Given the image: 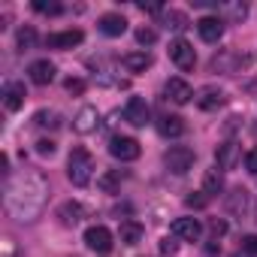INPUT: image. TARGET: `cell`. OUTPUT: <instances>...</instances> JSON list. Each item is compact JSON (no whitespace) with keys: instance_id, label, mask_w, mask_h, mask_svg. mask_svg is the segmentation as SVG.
<instances>
[{"instance_id":"obj_1","label":"cell","mask_w":257,"mask_h":257,"mask_svg":"<svg viewBox=\"0 0 257 257\" xmlns=\"http://www.w3.org/2000/svg\"><path fill=\"white\" fill-rule=\"evenodd\" d=\"M46 194H49V188H46L43 176H25L22 182H16L7 191V209L19 221H34L46 206Z\"/></svg>"},{"instance_id":"obj_2","label":"cell","mask_w":257,"mask_h":257,"mask_svg":"<svg viewBox=\"0 0 257 257\" xmlns=\"http://www.w3.org/2000/svg\"><path fill=\"white\" fill-rule=\"evenodd\" d=\"M67 176L76 188H85L94 176V158L88 149H73L70 152V161H67Z\"/></svg>"},{"instance_id":"obj_3","label":"cell","mask_w":257,"mask_h":257,"mask_svg":"<svg viewBox=\"0 0 257 257\" xmlns=\"http://www.w3.org/2000/svg\"><path fill=\"white\" fill-rule=\"evenodd\" d=\"M164 164H167V170H170V173L185 176V173L194 167V152H191L188 146H173V149L164 155Z\"/></svg>"},{"instance_id":"obj_4","label":"cell","mask_w":257,"mask_h":257,"mask_svg":"<svg viewBox=\"0 0 257 257\" xmlns=\"http://www.w3.org/2000/svg\"><path fill=\"white\" fill-rule=\"evenodd\" d=\"M170 61L179 67V70H194L197 64V52L188 40H173L170 43Z\"/></svg>"},{"instance_id":"obj_5","label":"cell","mask_w":257,"mask_h":257,"mask_svg":"<svg viewBox=\"0 0 257 257\" xmlns=\"http://www.w3.org/2000/svg\"><path fill=\"white\" fill-rule=\"evenodd\" d=\"M85 245H88L91 251H97V254H109V251H112V230L103 227V224L88 227V230H85Z\"/></svg>"},{"instance_id":"obj_6","label":"cell","mask_w":257,"mask_h":257,"mask_svg":"<svg viewBox=\"0 0 257 257\" xmlns=\"http://www.w3.org/2000/svg\"><path fill=\"white\" fill-rule=\"evenodd\" d=\"M140 152L143 149L134 137H112V143H109V155L118 158V161H137Z\"/></svg>"},{"instance_id":"obj_7","label":"cell","mask_w":257,"mask_h":257,"mask_svg":"<svg viewBox=\"0 0 257 257\" xmlns=\"http://www.w3.org/2000/svg\"><path fill=\"white\" fill-rule=\"evenodd\" d=\"M124 121L134 124V127H146L149 124V103L143 97H131L124 106Z\"/></svg>"},{"instance_id":"obj_8","label":"cell","mask_w":257,"mask_h":257,"mask_svg":"<svg viewBox=\"0 0 257 257\" xmlns=\"http://www.w3.org/2000/svg\"><path fill=\"white\" fill-rule=\"evenodd\" d=\"M170 230H173L176 239H185V242H197L203 236V224L197 218H176Z\"/></svg>"},{"instance_id":"obj_9","label":"cell","mask_w":257,"mask_h":257,"mask_svg":"<svg viewBox=\"0 0 257 257\" xmlns=\"http://www.w3.org/2000/svg\"><path fill=\"white\" fill-rule=\"evenodd\" d=\"M224 91L221 88H215V85H206V88H200L197 91V97H194V103L203 109V112H212V109H218V106H224Z\"/></svg>"},{"instance_id":"obj_10","label":"cell","mask_w":257,"mask_h":257,"mask_svg":"<svg viewBox=\"0 0 257 257\" xmlns=\"http://www.w3.org/2000/svg\"><path fill=\"white\" fill-rule=\"evenodd\" d=\"M197 34H200L206 43H218V40L224 37V22H221L218 16H203V19L197 22Z\"/></svg>"},{"instance_id":"obj_11","label":"cell","mask_w":257,"mask_h":257,"mask_svg":"<svg viewBox=\"0 0 257 257\" xmlns=\"http://www.w3.org/2000/svg\"><path fill=\"white\" fill-rule=\"evenodd\" d=\"M164 94L173 100V103H179V106H185V103H191L197 94H194V88L185 82V79H170L167 82V88H164Z\"/></svg>"},{"instance_id":"obj_12","label":"cell","mask_w":257,"mask_h":257,"mask_svg":"<svg viewBox=\"0 0 257 257\" xmlns=\"http://www.w3.org/2000/svg\"><path fill=\"white\" fill-rule=\"evenodd\" d=\"M85 40V34L76 28V31H61V34H49L46 37V46L49 49H73V46H79Z\"/></svg>"},{"instance_id":"obj_13","label":"cell","mask_w":257,"mask_h":257,"mask_svg":"<svg viewBox=\"0 0 257 257\" xmlns=\"http://www.w3.org/2000/svg\"><path fill=\"white\" fill-rule=\"evenodd\" d=\"M28 76L34 85H52L55 82V64L52 61H34L28 67Z\"/></svg>"},{"instance_id":"obj_14","label":"cell","mask_w":257,"mask_h":257,"mask_svg":"<svg viewBox=\"0 0 257 257\" xmlns=\"http://www.w3.org/2000/svg\"><path fill=\"white\" fill-rule=\"evenodd\" d=\"M25 85L22 82H7L4 85V106L10 109V112H19L22 106H25Z\"/></svg>"},{"instance_id":"obj_15","label":"cell","mask_w":257,"mask_h":257,"mask_svg":"<svg viewBox=\"0 0 257 257\" xmlns=\"http://www.w3.org/2000/svg\"><path fill=\"white\" fill-rule=\"evenodd\" d=\"M121 67L127 73H146L152 67V55L149 52H131V55H124L121 58Z\"/></svg>"},{"instance_id":"obj_16","label":"cell","mask_w":257,"mask_h":257,"mask_svg":"<svg viewBox=\"0 0 257 257\" xmlns=\"http://www.w3.org/2000/svg\"><path fill=\"white\" fill-rule=\"evenodd\" d=\"M100 31L106 37H121L127 31V19L118 16V13H106V16H100Z\"/></svg>"},{"instance_id":"obj_17","label":"cell","mask_w":257,"mask_h":257,"mask_svg":"<svg viewBox=\"0 0 257 257\" xmlns=\"http://www.w3.org/2000/svg\"><path fill=\"white\" fill-rule=\"evenodd\" d=\"M97 109L94 106H85V109H79V115H76V121H73V127H76V134H91V131H97Z\"/></svg>"},{"instance_id":"obj_18","label":"cell","mask_w":257,"mask_h":257,"mask_svg":"<svg viewBox=\"0 0 257 257\" xmlns=\"http://www.w3.org/2000/svg\"><path fill=\"white\" fill-rule=\"evenodd\" d=\"M118 236H121L124 245H140L143 236H146V230H143V224H137V221H121Z\"/></svg>"},{"instance_id":"obj_19","label":"cell","mask_w":257,"mask_h":257,"mask_svg":"<svg viewBox=\"0 0 257 257\" xmlns=\"http://www.w3.org/2000/svg\"><path fill=\"white\" fill-rule=\"evenodd\" d=\"M215 161H218L221 170H233L236 161H239V146H236V143H224V146H218Z\"/></svg>"},{"instance_id":"obj_20","label":"cell","mask_w":257,"mask_h":257,"mask_svg":"<svg viewBox=\"0 0 257 257\" xmlns=\"http://www.w3.org/2000/svg\"><path fill=\"white\" fill-rule=\"evenodd\" d=\"M58 218H61L64 227H76V224L85 218V209H82L79 203H64V206L58 209Z\"/></svg>"},{"instance_id":"obj_21","label":"cell","mask_w":257,"mask_h":257,"mask_svg":"<svg viewBox=\"0 0 257 257\" xmlns=\"http://www.w3.org/2000/svg\"><path fill=\"white\" fill-rule=\"evenodd\" d=\"M221 191H224V176H221L218 167H215V170H209V173L203 176V194L212 200V197H218Z\"/></svg>"},{"instance_id":"obj_22","label":"cell","mask_w":257,"mask_h":257,"mask_svg":"<svg viewBox=\"0 0 257 257\" xmlns=\"http://www.w3.org/2000/svg\"><path fill=\"white\" fill-rule=\"evenodd\" d=\"M158 131H161L164 137H182V134H185V121H182L179 115H164V118L158 121Z\"/></svg>"},{"instance_id":"obj_23","label":"cell","mask_w":257,"mask_h":257,"mask_svg":"<svg viewBox=\"0 0 257 257\" xmlns=\"http://www.w3.org/2000/svg\"><path fill=\"white\" fill-rule=\"evenodd\" d=\"M164 28L167 31H185L188 28V16L179 10H164Z\"/></svg>"},{"instance_id":"obj_24","label":"cell","mask_w":257,"mask_h":257,"mask_svg":"<svg viewBox=\"0 0 257 257\" xmlns=\"http://www.w3.org/2000/svg\"><path fill=\"white\" fill-rule=\"evenodd\" d=\"M16 46H19V52H28V49H34V46H37V31H34L31 25L19 28V34H16Z\"/></svg>"},{"instance_id":"obj_25","label":"cell","mask_w":257,"mask_h":257,"mask_svg":"<svg viewBox=\"0 0 257 257\" xmlns=\"http://www.w3.org/2000/svg\"><path fill=\"white\" fill-rule=\"evenodd\" d=\"M227 209H230V212H245V209H248V191H245V188H236V191L227 197Z\"/></svg>"},{"instance_id":"obj_26","label":"cell","mask_w":257,"mask_h":257,"mask_svg":"<svg viewBox=\"0 0 257 257\" xmlns=\"http://www.w3.org/2000/svg\"><path fill=\"white\" fill-rule=\"evenodd\" d=\"M34 10L43 13V16H61L64 7L58 4V0H34Z\"/></svg>"},{"instance_id":"obj_27","label":"cell","mask_w":257,"mask_h":257,"mask_svg":"<svg viewBox=\"0 0 257 257\" xmlns=\"http://www.w3.org/2000/svg\"><path fill=\"white\" fill-rule=\"evenodd\" d=\"M34 121H37L40 127H58V124H61L58 112H49V109H40V112L34 115Z\"/></svg>"},{"instance_id":"obj_28","label":"cell","mask_w":257,"mask_h":257,"mask_svg":"<svg viewBox=\"0 0 257 257\" xmlns=\"http://www.w3.org/2000/svg\"><path fill=\"white\" fill-rule=\"evenodd\" d=\"M155 40H158V34H155L152 28H140V31H137V43H140V46H155Z\"/></svg>"},{"instance_id":"obj_29","label":"cell","mask_w":257,"mask_h":257,"mask_svg":"<svg viewBox=\"0 0 257 257\" xmlns=\"http://www.w3.org/2000/svg\"><path fill=\"white\" fill-rule=\"evenodd\" d=\"M185 203H188L191 209H206V206H209V197H206L203 191H197V194H191V197H188Z\"/></svg>"},{"instance_id":"obj_30","label":"cell","mask_w":257,"mask_h":257,"mask_svg":"<svg viewBox=\"0 0 257 257\" xmlns=\"http://www.w3.org/2000/svg\"><path fill=\"white\" fill-rule=\"evenodd\" d=\"M242 251L257 257V236H242Z\"/></svg>"},{"instance_id":"obj_31","label":"cell","mask_w":257,"mask_h":257,"mask_svg":"<svg viewBox=\"0 0 257 257\" xmlns=\"http://www.w3.org/2000/svg\"><path fill=\"white\" fill-rule=\"evenodd\" d=\"M64 88H67L70 94H82V91H85V82H82V79H73V76H70V79L64 82Z\"/></svg>"},{"instance_id":"obj_32","label":"cell","mask_w":257,"mask_h":257,"mask_svg":"<svg viewBox=\"0 0 257 257\" xmlns=\"http://www.w3.org/2000/svg\"><path fill=\"white\" fill-rule=\"evenodd\" d=\"M176 251H179V242H176V239H164V242H161V254L170 257V254H176Z\"/></svg>"},{"instance_id":"obj_33","label":"cell","mask_w":257,"mask_h":257,"mask_svg":"<svg viewBox=\"0 0 257 257\" xmlns=\"http://www.w3.org/2000/svg\"><path fill=\"white\" fill-rule=\"evenodd\" d=\"M245 167H248V173L257 176V149H251V152L245 155Z\"/></svg>"},{"instance_id":"obj_34","label":"cell","mask_w":257,"mask_h":257,"mask_svg":"<svg viewBox=\"0 0 257 257\" xmlns=\"http://www.w3.org/2000/svg\"><path fill=\"white\" fill-rule=\"evenodd\" d=\"M37 152H40V155H55V143H52V140H40V143H37Z\"/></svg>"},{"instance_id":"obj_35","label":"cell","mask_w":257,"mask_h":257,"mask_svg":"<svg viewBox=\"0 0 257 257\" xmlns=\"http://www.w3.org/2000/svg\"><path fill=\"white\" fill-rule=\"evenodd\" d=\"M212 233H215V239L224 236V233H227V224H224V221H212Z\"/></svg>"}]
</instances>
